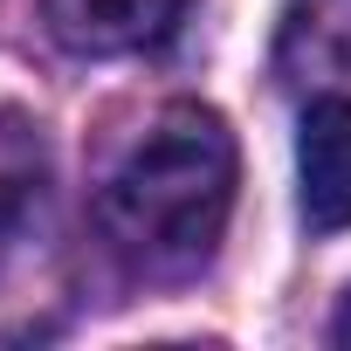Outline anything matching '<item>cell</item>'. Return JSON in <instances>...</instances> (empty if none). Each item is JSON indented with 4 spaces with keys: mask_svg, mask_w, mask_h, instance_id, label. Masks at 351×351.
I'll list each match as a JSON object with an SVG mask.
<instances>
[{
    "mask_svg": "<svg viewBox=\"0 0 351 351\" xmlns=\"http://www.w3.org/2000/svg\"><path fill=\"white\" fill-rule=\"evenodd\" d=\"M234 131L207 104H165L110 165L97 228L110 255L145 282H180L214 262L234 214Z\"/></svg>",
    "mask_w": 351,
    "mask_h": 351,
    "instance_id": "cell-1",
    "label": "cell"
},
{
    "mask_svg": "<svg viewBox=\"0 0 351 351\" xmlns=\"http://www.w3.org/2000/svg\"><path fill=\"white\" fill-rule=\"evenodd\" d=\"M56 241V158L28 110H0V303Z\"/></svg>",
    "mask_w": 351,
    "mask_h": 351,
    "instance_id": "cell-2",
    "label": "cell"
},
{
    "mask_svg": "<svg viewBox=\"0 0 351 351\" xmlns=\"http://www.w3.org/2000/svg\"><path fill=\"white\" fill-rule=\"evenodd\" d=\"M296 207L310 234L351 228V97H317L296 131Z\"/></svg>",
    "mask_w": 351,
    "mask_h": 351,
    "instance_id": "cell-3",
    "label": "cell"
},
{
    "mask_svg": "<svg viewBox=\"0 0 351 351\" xmlns=\"http://www.w3.org/2000/svg\"><path fill=\"white\" fill-rule=\"evenodd\" d=\"M193 0H42V21L69 56H138L186 21Z\"/></svg>",
    "mask_w": 351,
    "mask_h": 351,
    "instance_id": "cell-4",
    "label": "cell"
},
{
    "mask_svg": "<svg viewBox=\"0 0 351 351\" xmlns=\"http://www.w3.org/2000/svg\"><path fill=\"white\" fill-rule=\"evenodd\" d=\"M276 56L303 83H351V0H289Z\"/></svg>",
    "mask_w": 351,
    "mask_h": 351,
    "instance_id": "cell-5",
    "label": "cell"
},
{
    "mask_svg": "<svg viewBox=\"0 0 351 351\" xmlns=\"http://www.w3.org/2000/svg\"><path fill=\"white\" fill-rule=\"evenodd\" d=\"M330 337H337V344H351V296H344V310L330 317Z\"/></svg>",
    "mask_w": 351,
    "mask_h": 351,
    "instance_id": "cell-6",
    "label": "cell"
}]
</instances>
